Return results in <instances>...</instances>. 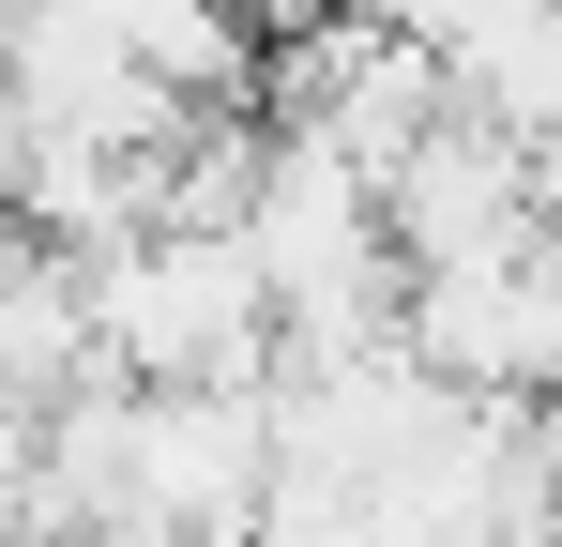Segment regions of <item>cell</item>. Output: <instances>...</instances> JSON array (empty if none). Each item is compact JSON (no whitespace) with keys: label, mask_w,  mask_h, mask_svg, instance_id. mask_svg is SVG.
I'll return each instance as SVG.
<instances>
[{"label":"cell","mask_w":562,"mask_h":547,"mask_svg":"<svg viewBox=\"0 0 562 547\" xmlns=\"http://www.w3.org/2000/svg\"><path fill=\"white\" fill-rule=\"evenodd\" d=\"M92 335H106V380H137V395L259 380L274 289L244 259V228H137L122 259H92Z\"/></svg>","instance_id":"1"}]
</instances>
